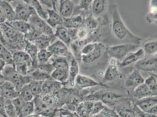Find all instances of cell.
I'll return each mask as SVG.
<instances>
[{"instance_id": "obj_1", "label": "cell", "mask_w": 157, "mask_h": 117, "mask_svg": "<svg viewBox=\"0 0 157 117\" xmlns=\"http://www.w3.org/2000/svg\"><path fill=\"white\" fill-rule=\"evenodd\" d=\"M111 30L114 36L120 40H127L132 44L140 43L141 39L130 32L122 20L117 6H113L111 9Z\"/></svg>"}, {"instance_id": "obj_2", "label": "cell", "mask_w": 157, "mask_h": 117, "mask_svg": "<svg viewBox=\"0 0 157 117\" xmlns=\"http://www.w3.org/2000/svg\"><path fill=\"white\" fill-rule=\"evenodd\" d=\"M1 74L2 78L13 85L18 92L24 85H29L33 80L30 76H21L15 70L13 65L6 66Z\"/></svg>"}, {"instance_id": "obj_3", "label": "cell", "mask_w": 157, "mask_h": 117, "mask_svg": "<svg viewBox=\"0 0 157 117\" xmlns=\"http://www.w3.org/2000/svg\"><path fill=\"white\" fill-rule=\"evenodd\" d=\"M140 48V45L132 43H125L120 45L113 46L108 47V55L116 61L121 62L131 52H135Z\"/></svg>"}, {"instance_id": "obj_4", "label": "cell", "mask_w": 157, "mask_h": 117, "mask_svg": "<svg viewBox=\"0 0 157 117\" xmlns=\"http://www.w3.org/2000/svg\"><path fill=\"white\" fill-rule=\"evenodd\" d=\"M31 26V29L36 32L44 35L49 37H53L54 32L53 29L49 26L46 21L43 20L36 14L34 13L30 17L28 22Z\"/></svg>"}, {"instance_id": "obj_5", "label": "cell", "mask_w": 157, "mask_h": 117, "mask_svg": "<svg viewBox=\"0 0 157 117\" xmlns=\"http://www.w3.org/2000/svg\"><path fill=\"white\" fill-rule=\"evenodd\" d=\"M13 2L10 3L15 13L16 20L28 22L30 17L36 13L33 7L29 6L24 1Z\"/></svg>"}, {"instance_id": "obj_6", "label": "cell", "mask_w": 157, "mask_h": 117, "mask_svg": "<svg viewBox=\"0 0 157 117\" xmlns=\"http://www.w3.org/2000/svg\"><path fill=\"white\" fill-rule=\"evenodd\" d=\"M157 55L147 56L135 63L134 67L138 71L142 70L144 72L157 73Z\"/></svg>"}, {"instance_id": "obj_7", "label": "cell", "mask_w": 157, "mask_h": 117, "mask_svg": "<svg viewBox=\"0 0 157 117\" xmlns=\"http://www.w3.org/2000/svg\"><path fill=\"white\" fill-rule=\"evenodd\" d=\"M75 8L74 3L70 0L60 1L58 13L63 20H68L72 17Z\"/></svg>"}, {"instance_id": "obj_8", "label": "cell", "mask_w": 157, "mask_h": 117, "mask_svg": "<svg viewBox=\"0 0 157 117\" xmlns=\"http://www.w3.org/2000/svg\"><path fill=\"white\" fill-rule=\"evenodd\" d=\"M145 56V53L142 48H139L137 51L129 53L123 60L120 62L119 67H125L132 64H135L143 58Z\"/></svg>"}, {"instance_id": "obj_9", "label": "cell", "mask_w": 157, "mask_h": 117, "mask_svg": "<svg viewBox=\"0 0 157 117\" xmlns=\"http://www.w3.org/2000/svg\"><path fill=\"white\" fill-rule=\"evenodd\" d=\"M123 98L121 95H119L113 92H106L102 94L99 99L105 106L109 107L115 106L121 101V99Z\"/></svg>"}, {"instance_id": "obj_10", "label": "cell", "mask_w": 157, "mask_h": 117, "mask_svg": "<svg viewBox=\"0 0 157 117\" xmlns=\"http://www.w3.org/2000/svg\"><path fill=\"white\" fill-rule=\"evenodd\" d=\"M75 84L79 89H84L93 87H96L98 85H102V84L99 83L98 81L94 80L85 75L79 74L76 76L75 80Z\"/></svg>"}, {"instance_id": "obj_11", "label": "cell", "mask_w": 157, "mask_h": 117, "mask_svg": "<svg viewBox=\"0 0 157 117\" xmlns=\"http://www.w3.org/2000/svg\"><path fill=\"white\" fill-rule=\"evenodd\" d=\"M144 83V78L138 70H134L126 78L125 85L130 89H135Z\"/></svg>"}, {"instance_id": "obj_12", "label": "cell", "mask_w": 157, "mask_h": 117, "mask_svg": "<svg viewBox=\"0 0 157 117\" xmlns=\"http://www.w3.org/2000/svg\"><path fill=\"white\" fill-rule=\"evenodd\" d=\"M48 51L51 52L53 55L58 57H63L69 54L67 46L60 40H56L48 47Z\"/></svg>"}, {"instance_id": "obj_13", "label": "cell", "mask_w": 157, "mask_h": 117, "mask_svg": "<svg viewBox=\"0 0 157 117\" xmlns=\"http://www.w3.org/2000/svg\"><path fill=\"white\" fill-rule=\"evenodd\" d=\"M0 87L2 90V96L4 99L13 100L19 96V92L13 85L7 81L0 83Z\"/></svg>"}, {"instance_id": "obj_14", "label": "cell", "mask_w": 157, "mask_h": 117, "mask_svg": "<svg viewBox=\"0 0 157 117\" xmlns=\"http://www.w3.org/2000/svg\"><path fill=\"white\" fill-rule=\"evenodd\" d=\"M135 105L140 110L149 113L152 108L157 106V96H152L138 100Z\"/></svg>"}, {"instance_id": "obj_15", "label": "cell", "mask_w": 157, "mask_h": 117, "mask_svg": "<svg viewBox=\"0 0 157 117\" xmlns=\"http://www.w3.org/2000/svg\"><path fill=\"white\" fill-rule=\"evenodd\" d=\"M46 12L48 13V18L46 22L49 26L53 29L63 25L64 20L57 12L53 9H47Z\"/></svg>"}, {"instance_id": "obj_16", "label": "cell", "mask_w": 157, "mask_h": 117, "mask_svg": "<svg viewBox=\"0 0 157 117\" xmlns=\"http://www.w3.org/2000/svg\"><path fill=\"white\" fill-rule=\"evenodd\" d=\"M119 74L117 61L112 58L105 72L104 80L105 81H113L117 78Z\"/></svg>"}, {"instance_id": "obj_17", "label": "cell", "mask_w": 157, "mask_h": 117, "mask_svg": "<svg viewBox=\"0 0 157 117\" xmlns=\"http://www.w3.org/2000/svg\"><path fill=\"white\" fill-rule=\"evenodd\" d=\"M6 23H7L9 26L13 28L15 31L24 35H25L26 33L28 32V31L31 29V26L29 25V23L25 21L14 20L13 21L6 22Z\"/></svg>"}, {"instance_id": "obj_18", "label": "cell", "mask_w": 157, "mask_h": 117, "mask_svg": "<svg viewBox=\"0 0 157 117\" xmlns=\"http://www.w3.org/2000/svg\"><path fill=\"white\" fill-rule=\"evenodd\" d=\"M103 46L100 43H97V45L93 51L87 55L82 56V60L85 63H90L100 58L102 53Z\"/></svg>"}, {"instance_id": "obj_19", "label": "cell", "mask_w": 157, "mask_h": 117, "mask_svg": "<svg viewBox=\"0 0 157 117\" xmlns=\"http://www.w3.org/2000/svg\"><path fill=\"white\" fill-rule=\"evenodd\" d=\"M93 101H84L79 103L76 109V113L81 117H89L90 115Z\"/></svg>"}, {"instance_id": "obj_20", "label": "cell", "mask_w": 157, "mask_h": 117, "mask_svg": "<svg viewBox=\"0 0 157 117\" xmlns=\"http://www.w3.org/2000/svg\"><path fill=\"white\" fill-rule=\"evenodd\" d=\"M24 51L31 58L33 62V66L35 67V66H38L37 62V54L38 52V49L37 47L29 42L25 40V45Z\"/></svg>"}, {"instance_id": "obj_21", "label": "cell", "mask_w": 157, "mask_h": 117, "mask_svg": "<svg viewBox=\"0 0 157 117\" xmlns=\"http://www.w3.org/2000/svg\"><path fill=\"white\" fill-rule=\"evenodd\" d=\"M133 96L136 99H137L138 100L152 96H154L151 92L150 90L144 83L138 85L134 89Z\"/></svg>"}, {"instance_id": "obj_22", "label": "cell", "mask_w": 157, "mask_h": 117, "mask_svg": "<svg viewBox=\"0 0 157 117\" xmlns=\"http://www.w3.org/2000/svg\"><path fill=\"white\" fill-rule=\"evenodd\" d=\"M54 36L57 37L59 40L64 43L67 46L69 45L72 40L67 29L63 25L58 26L56 28Z\"/></svg>"}, {"instance_id": "obj_23", "label": "cell", "mask_w": 157, "mask_h": 117, "mask_svg": "<svg viewBox=\"0 0 157 117\" xmlns=\"http://www.w3.org/2000/svg\"><path fill=\"white\" fill-rule=\"evenodd\" d=\"M125 106L118 105L115 111L119 117H136L134 111V104H127Z\"/></svg>"}, {"instance_id": "obj_24", "label": "cell", "mask_w": 157, "mask_h": 117, "mask_svg": "<svg viewBox=\"0 0 157 117\" xmlns=\"http://www.w3.org/2000/svg\"><path fill=\"white\" fill-rule=\"evenodd\" d=\"M26 3H27L29 6L31 7H33V9L35 10L36 13L42 18L43 20L46 21L48 18V13L47 12L45 11L44 8L42 4L40 3L39 1L36 0H25L24 1Z\"/></svg>"}, {"instance_id": "obj_25", "label": "cell", "mask_w": 157, "mask_h": 117, "mask_svg": "<svg viewBox=\"0 0 157 117\" xmlns=\"http://www.w3.org/2000/svg\"><path fill=\"white\" fill-rule=\"evenodd\" d=\"M0 7L6 16L7 22L16 20L15 13L10 2L7 1H0Z\"/></svg>"}, {"instance_id": "obj_26", "label": "cell", "mask_w": 157, "mask_h": 117, "mask_svg": "<svg viewBox=\"0 0 157 117\" xmlns=\"http://www.w3.org/2000/svg\"><path fill=\"white\" fill-rule=\"evenodd\" d=\"M69 70H61L55 69L51 74V77L60 83H63L67 81L69 78Z\"/></svg>"}, {"instance_id": "obj_27", "label": "cell", "mask_w": 157, "mask_h": 117, "mask_svg": "<svg viewBox=\"0 0 157 117\" xmlns=\"http://www.w3.org/2000/svg\"><path fill=\"white\" fill-rule=\"evenodd\" d=\"M12 53L13 64L20 62H26L31 66V67H33V62L31 58L24 51H16Z\"/></svg>"}, {"instance_id": "obj_28", "label": "cell", "mask_w": 157, "mask_h": 117, "mask_svg": "<svg viewBox=\"0 0 157 117\" xmlns=\"http://www.w3.org/2000/svg\"><path fill=\"white\" fill-rule=\"evenodd\" d=\"M142 49L144 51L145 55L147 56H154L157 55V40H148L145 42Z\"/></svg>"}, {"instance_id": "obj_29", "label": "cell", "mask_w": 157, "mask_h": 117, "mask_svg": "<svg viewBox=\"0 0 157 117\" xmlns=\"http://www.w3.org/2000/svg\"><path fill=\"white\" fill-rule=\"evenodd\" d=\"M52 38L42 35L39 38L35 40L33 43L37 47L38 51L42 49H47L51 45V39Z\"/></svg>"}, {"instance_id": "obj_30", "label": "cell", "mask_w": 157, "mask_h": 117, "mask_svg": "<svg viewBox=\"0 0 157 117\" xmlns=\"http://www.w3.org/2000/svg\"><path fill=\"white\" fill-rule=\"evenodd\" d=\"M4 117H18V113L11 100L4 99Z\"/></svg>"}, {"instance_id": "obj_31", "label": "cell", "mask_w": 157, "mask_h": 117, "mask_svg": "<svg viewBox=\"0 0 157 117\" xmlns=\"http://www.w3.org/2000/svg\"><path fill=\"white\" fill-rule=\"evenodd\" d=\"M83 20L82 16L78 15L74 17H71L68 20H65L63 26L66 28H75L78 29L83 24Z\"/></svg>"}, {"instance_id": "obj_32", "label": "cell", "mask_w": 157, "mask_h": 117, "mask_svg": "<svg viewBox=\"0 0 157 117\" xmlns=\"http://www.w3.org/2000/svg\"><path fill=\"white\" fill-rule=\"evenodd\" d=\"M106 1L104 0H94L91 4L92 12L94 16H98L105 11Z\"/></svg>"}, {"instance_id": "obj_33", "label": "cell", "mask_w": 157, "mask_h": 117, "mask_svg": "<svg viewBox=\"0 0 157 117\" xmlns=\"http://www.w3.org/2000/svg\"><path fill=\"white\" fill-rule=\"evenodd\" d=\"M35 114V105L33 101L25 102L20 112L19 117H30Z\"/></svg>"}, {"instance_id": "obj_34", "label": "cell", "mask_w": 157, "mask_h": 117, "mask_svg": "<svg viewBox=\"0 0 157 117\" xmlns=\"http://www.w3.org/2000/svg\"><path fill=\"white\" fill-rule=\"evenodd\" d=\"M13 66L17 72L22 76L28 75V73L30 72V69L31 68V66L26 62H20L13 63Z\"/></svg>"}, {"instance_id": "obj_35", "label": "cell", "mask_w": 157, "mask_h": 117, "mask_svg": "<svg viewBox=\"0 0 157 117\" xmlns=\"http://www.w3.org/2000/svg\"><path fill=\"white\" fill-rule=\"evenodd\" d=\"M52 53L48 49L39 50L37 54V62L38 65H42L48 63L49 60L52 57Z\"/></svg>"}, {"instance_id": "obj_36", "label": "cell", "mask_w": 157, "mask_h": 117, "mask_svg": "<svg viewBox=\"0 0 157 117\" xmlns=\"http://www.w3.org/2000/svg\"><path fill=\"white\" fill-rule=\"evenodd\" d=\"M19 96L25 102L32 101L35 98L28 85H24L20 90L19 91Z\"/></svg>"}, {"instance_id": "obj_37", "label": "cell", "mask_w": 157, "mask_h": 117, "mask_svg": "<svg viewBox=\"0 0 157 117\" xmlns=\"http://www.w3.org/2000/svg\"><path fill=\"white\" fill-rule=\"evenodd\" d=\"M52 65L55 69H61V70H68L69 65L66 58L62 57H58L53 60Z\"/></svg>"}, {"instance_id": "obj_38", "label": "cell", "mask_w": 157, "mask_h": 117, "mask_svg": "<svg viewBox=\"0 0 157 117\" xmlns=\"http://www.w3.org/2000/svg\"><path fill=\"white\" fill-rule=\"evenodd\" d=\"M144 83L154 96H157V80L155 76H150L144 80Z\"/></svg>"}, {"instance_id": "obj_39", "label": "cell", "mask_w": 157, "mask_h": 117, "mask_svg": "<svg viewBox=\"0 0 157 117\" xmlns=\"http://www.w3.org/2000/svg\"><path fill=\"white\" fill-rule=\"evenodd\" d=\"M30 76L32 77L33 80L40 82H45L51 78L50 76L40 72L37 68L31 73Z\"/></svg>"}, {"instance_id": "obj_40", "label": "cell", "mask_w": 157, "mask_h": 117, "mask_svg": "<svg viewBox=\"0 0 157 117\" xmlns=\"http://www.w3.org/2000/svg\"><path fill=\"white\" fill-rule=\"evenodd\" d=\"M44 82L38 81L35 80H33L29 84V86L31 89V90L33 92V95L35 97L40 96L42 93V85Z\"/></svg>"}, {"instance_id": "obj_41", "label": "cell", "mask_w": 157, "mask_h": 117, "mask_svg": "<svg viewBox=\"0 0 157 117\" xmlns=\"http://www.w3.org/2000/svg\"><path fill=\"white\" fill-rule=\"evenodd\" d=\"M78 66L77 62L73 58L71 62V66L69 68V77H71V84L72 83H75V80L76 76L78 75Z\"/></svg>"}, {"instance_id": "obj_42", "label": "cell", "mask_w": 157, "mask_h": 117, "mask_svg": "<svg viewBox=\"0 0 157 117\" xmlns=\"http://www.w3.org/2000/svg\"><path fill=\"white\" fill-rule=\"evenodd\" d=\"M100 117H119L115 110L105 106L98 114Z\"/></svg>"}, {"instance_id": "obj_43", "label": "cell", "mask_w": 157, "mask_h": 117, "mask_svg": "<svg viewBox=\"0 0 157 117\" xmlns=\"http://www.w3.org/2000/svg\"><path fill=\"white\" fill-rule=\"evenodd\" d=\"M41 35H42L40 33L37 32L31 29L28 31V32L24 35V39L28 42L33 43L35 40L38 39Z\"/></svg>"}, {"instance_id": "obj_44", "label": "cell", "mask_w": 157, "mask_h": 117, "mask_svg": "<svg viewBox=\"0 0 157 117\" xmlns=\"http://www.w3.org/2000/svg\"><path fill=\"white\" fill-rule=\"evenodd\" d=\"M37 69L40 72H43L45 74H48L50 76H51V74H52V73L55 70L52 65L51 63H47L45 64H42V65H38L37 67Z\"/></svg>"}, {"instance_id": "obj_45", "label": "cell", "mask_w": 157, "mask_h": 117, "mask_svg": "<svg viewBox=\"0 0 157 117\" xmlns=\"http://www.w3.org/2000/svg\"><path fill=\"white\" fill-rule=\"evenodd\" d=\"M105 107V105L100 101H93L92 110L90 112V115H97L100 113V112Z\"/></svg>"}, {"instance_id": "obj_46", "label": "cell", "mask_w": 157, "mask_h": 117, "mask_svg": "<svg viewBox=\"0 0 157 117\" xmlns=\"http://www.w3.org/2000/svg\"><path fill=\"white\" fill-rule=\"evenodd\" d=\"M12 101V103L13 104V106L15 107L17 112L18 113V117H20V112L21 108L22 107V106L24 105V103H25L21 98L20 97V96L17 97L15 98H14Z\"/></svg>"}, {"instance_id": "obj_47", "label": "cell", "mask_w": 157, "mask_h": 117, "mask_svg": "<svg viewBox=\"0 0 157 117\" xmlns=\"http://www.w3.org/2000/svg\"><path fill=\"white\" fill-rule=\"evenodd\" d=\"M98 22L93 18H88L86 21L85 27L89 31H93L96 29L98 27Z\"/></svg>"}, {"instance_id": "obj_48", "label": "cell", "mask_w": 157, "mask_h": 117, "mask_svg": "<svg viewBox=\"0 0 157 117\" xmlns=\"http://www.w3.org/2000/svg\"><path fill=\"white\" fill-rule=\"evenodd\" d=\"M89 31L86 28L85 26H80L78 29V32L76 35V38L83 40L85 39L86 36L88 35Z\"/></svg>"}, {"instance_id": "obj_49", "label": "cell", "mask_w": 157, "mask_h": 117, "mask_svg": "<svg viewBox=\"0 0 157 117\" xmlns=\"http://www.w3.org/2000/svg\"><path fill=\"white\" fill-rule=\"evenodd\" d=\"M97 45V43H88L87 45H86L82 49L81 51V53H82V56H85L87 55L89 53H90V52L93 51V49L95 48V47Z\"/></svg>"}, {"instance_id": "obj_50", "label": "cell", "mask_w": 157, "mask_h": 117, "mask_svg": "<svg viewBox=\"0 0 157 117\" xmlns=\"http://www.w3.org/2000/svg\"><path fill=\"white\" fill-rule=\"evenodd\" d=\"M92 1H81L78 7L82 9H87V8L90 7L92 4Z\"/></svg>"}, {"instance_id": "obj_51", "label": "cell", "mask_w": 157, "mask_h": 117, "mask_svg": "<svg viewBox=\"0 0 157 117\" xmlns=\"http://www.w3.org/2000/svg\"><path fill=\"white\" fill-rule=\"evenodd\" d=\"M7 18L2 9L0 7V25L3 24L7 22Z\"/></svg>"}, {"instance_id": "obj_52", "label": "cell", "mask_w": 157, "mask_h": 117, "mask_svg": "<svg viewBox=\"0 0 157 117\" xmlns=\"http://www.w3.org/2000/svg\"><path fill=\"white\" fill-rule=\"evenodd\" d=\"M4 98L2 96H0V115L4 117Z\"/></svg>"}, {"instance_id": "obj_53", "label": "cell", "mask_w": 157, "mask_h": 117, "mask_svg": "<svg viewBox=\"0 0 157 117\" xmlns=\"http://www.w3.org/2000/svg\"><path fill=\"white\" fill-rule=\"evenodd\" d=\"M6 66V63L1 58H0V78H2L1 74H2V72L3 71Z\"/></svg>"}, {"instance_id": "obj_54", "label": "cell", "mask_w": 157, "mask_h": 117, "mask_svg": "<svg viewBox=\"0 0 157 117\" xmlns=\"http://www.w3.org/2000/svg\"><path fill=\"white\" fill-rule=\"evenodd\" d=\"M0 42H1L4 45L5 41H4V37H3V35H2V32L1 25H0Z\"/></svg>"}, {"instance_id": "obj_55", "label": "cell", "mask_w": 157, "mask_h": 117, "mask_svg": "<svg viewBox=\"0 0 157 117\" xmlns=\"http://www.w3.org/2000/svg\"><path fill=\"white\" fill-rule=\"evenodd\" d=\"M30 117H44L43 116H41V115H36V114H33V115H31Z\"/></svg>"}, {"instance_id": "obj_56", "label": "cell", "mask_w": 157, "mask_h": 117, "mask_svg": "<svg viewBox=\"0 0 157 117\" xmlns=\"http://www.w3.org/2000/svg\"><path fill=\"white\" fill-rule=\"evenodd\" d=\"M89 117H100L98 116V114H97V115H90V116H89Z\"/></svg>"}, {"instance_id": "obj_57", "label": "cell", "mask_w": 157, "mask_h": 117, "mask_svg": "<svg viewBox=\"0 0 157 117\" xmlns=\"http://www.w3.org/2000/svg\"><path fill=\"white\" fill-rule=\"evenodd\" d=\"M0 96H2V90H1V87H0Z\"/></svg>"}, {"instance_id": "obj_58", "label": "cell", "mask_w": 157, "mask_h": 117, "mask_svg": "<svg viewBox=\"0 0 157 117\" xmlns=\"http://www.w3.org/2000/svg\"><path fill=\"white\" fill-rule=\"evenodd\" d=\"M68 117V116H65V117Z\"/></svg>"}]
</instances>
